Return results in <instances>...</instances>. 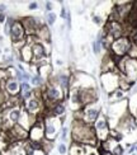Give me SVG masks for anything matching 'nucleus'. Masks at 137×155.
<instances>
[{"mask_svg": "<svg viewBox=\"0 0 137 155\" xmlns=\"http://www.w3.org/2000/svg\"><path fill=\"white\" fill-rule=\"evenodd\" d=\"M71 139L74 143H79L91 147H95L99 144L93 125H88L81 120H74L71 125Z\"/></svg>", "mask_w": 137, "mask_h": 155, "instance_id": "f257e3e1", "label": "nucleus"}, {"mask_svg": "<svg viewBox=\"0 0 137 155\" xmlns=\"http://www.w3.org/2000/svg\"><path fill=\"white\" fill-rule=\"evenodd\" d=\"M102 114V106L98 102L93 104H88L81 109L75 112V120H81L88 125H94V122L100 117Z\"/></svg>", "mask_w": 137, "mask_h": 155, "instance_id": "f03ea898", "label": "nucleus"}, {"mask_svg": "<svg viewBox=\"0 0 137 155\" xmlns=\"http://www.w3.org/2000/svg\"><path fill=\"white\" fill-rule=\"evenodd\" d=\"M62 122L64 118H57V117H52V116H47L43 120V128H44V139L48 141H54L58 134L61 132L62 128Z\"/></svg>", "mask_w": 137, "mask_h": 155, "instance_id": "7ed1b4c3", "label": "nucleus"}, {"mask_svg": "<svg viewBox=\"0 0 137 155\" xmlns=\"http://www.w3.org/2000/svg\"><path fill=\"white\" fill-rule=\"evenodd\" d=\"M93 127H94L96 139H98L99 143H104V141H107L109 139V136H110V125H109L107 114H100V117L94 122Z\"/></svg>", "mask_w": 137, "mask_h": 155, "instance_id": "20e7f679", "label": "nucleus"}, {"mask_svg": "<svg viewBox=\"0 0 137 155\" xmlns=\"http://www.w3.org/2000/svg\"><path fill=\"white\" fill-rule=\"evenodd\" d=\"M119 80H121V74H118L117 71L102 73V76H100L102 88L107 94H110L116 89L119 88Z\"/></svg>", "mask_w": 137, "mask_h": 155, "instance_id": "39448f33", "label": "nucleus"}, {"mask_svg": "<svg viewBox=\"0 0 137 155\" xmlns=\"http://www.w3.org/2000/svg\"><path fill=\"white\" fill-rule=\"evenodd\" d=\"M103 31L107 33L108 37H110L112 40H118V38L123 36H128L126 32V27L123 25L122 22L118 21H107V23L104 24Z\"/></svg>", "mask_w": 137, "mask_h": 155, "instance_id": "423d86ee", "label": "nucleus"}, {"mask_svg": "<svg viewBox=\"0 0 137 155\" xmlns=\"http://www.w3.org/2000/svg\"><path fill=\"white\" fill-rule=\"evenodd\" d=\"M23 113V106H14V107H8L6 109V114H3V125L8 126V128H10L18 125L19 121H21Z\"/></svg>", "mask_w": 137, "mask_h": 155, "instance_id": "0eeeda50", "label": "nucleus"}, {"mask_svg": "<svg viewBox=\"0 0 137 155\" xmlns=\"http://www.w3.org/2000/svg\"><path fill=\"white\" fill-rule=\"evenodd\" d=\"M9 36L10 40L13 41V43H21V45H25V41H27V32H25L24 27L21 21H15L13 22V24L10 25L9 28Z\"/></svg>", "mask_w": 137, "mask_h": 155, "instance_id": "6e6552de", "label": "nucleus"}, {"mask_svg": "<svg viewBox=\"0 0 137 155\" xmlns=\"http://www.w3.org/2000/svg\"><path fill=\"white\" fill-rule=\"evenodd\" d=\"M23 109L28 114H31L32 117H38V114H41V112L44 109V104L42 101V97H32L31 99L25 101L23 103Z\"/></svg>", "mask_w": 137, "mask_h": 155, "instance_id": "1a4fd4ad", "label": "nucleus"}, {"mask_svg": "<svg viewBox=\"0 0 137 155\" xmlns=\"http://www.w3.org/2000/svg\"><path fill=\"white\" fill-rule=\"evenodd\" d=\"M48 80H51V81H54L55 84H57V85L69 95V92L71 89V83H73V75H71V74L61 71V73L56 74L55 76H51Z\"/></svg>", "mask_w": 137, "mask_h": 155, "instance_id": "9d476101", "label": "nucleus"}, {"mask_svg": "<svg viewBox=\"0 0 137 155\" xmlns=\"http://www.w3.org/2000/svg\"><path fill=\"white\" fill-rule=\"evenodd\" d=\"M21 22L23 24V27L25 29V32H27V36H36L38 29H40L42 27V23H41V19L37 18V17H24L21 19Z\"/></svg>", "mask_w": 137, "mask_h": 155, "instance_id": "9b49d317", "label": "nucleus"}, {"mask_svg": "<svg viewBox=\"0 0 137 155\" xmlns=\"http://www.w3.org/2000/svg\"><path fill=\"white\" fill-rule=\"evenodd\" d=\"M31 46H32V54H33V62L47 60V50H46V46L43 42L38 41L36 38L34 42Z\"/></svg>", "mask_w": 137, "mask_h": 155, "instance_id": "f8f14e48", "label": "nucleus"}, {"mask_svg": "<svg viewBox=\"0 0 137 155\" xmlns=\"http://www.w3.org/2000/svg\"><path fill=\"white\" fill-rule=\"evenodd\" d=\"M4 90L8 98H15L21 94V83L14 78H8L4 83Z\"/></svg>", "mask_w": 137, "mask_h": 155, "instance_id": "ddd939ff", "label": "nucleus"}, {"mask_svg": "<svg viewBox=\"0 0 137 155\" xmlns=\"http://www.w3.org/2000/svg\"><path fill=\"white\" fill-rule=\"evenodd\" d=\"M43 120H36L34 125L29 128V140L33 141H43L44 140V128H43Z\"/></svg>", "mask_w": 137, "mask_h": 155, "instance_id": "4468645a", "label": "nucleus"}, {"mask_svg": "<svg viewBox=\"0 0 137 155\" xmlns=\"http://www.w3.org/2000/svg\"><path fill=\"white\" fill-rule=\"evenodd\" d=\"M46 109H47V114H46L44 117H47V116H52V117L62 118V116L66 114V106H65L64 102L55 103V104H52L51 107L46 108Z\"/></svg>", "mask_w": 137, "mask_h": 155, "instance_id": "2eb2a0df", "label": "nucleus"}, {"mask_svg": "<svg viewBox=\"0 0 137 155\" xmlns=\"http://www.w3.org/2000/svg\"><path fill=\"white\" fill-rule=\"evenodd\" d=\"M9 132H10V136L17 139V140H27L29 137V131L27 130V128L22 127L19 124L13 126L9 130Z\"/></svg>", "mask_w": 137, "mask_h": 155, "instance_id": "dca6fc26", "label": "nucleus"}, {"mask_svg": "<svg viewBox=\"0 0 137 155\" xmlns=\"http://www.w3.org/2000/svg\"><path fill=\"white\" fill-rule=\"evenodd\" d=\"M91 146H86L79 143H71L70 147H69V155H89L88 149Z\"/></svg>", "mask_w": 137, "mask_h": 155, "instance_id": "f3484780", "label": "nucleus"}, {"mask_svg": "<svg viewBox=\"0 0 137 155\" xmlns=\"http://www.w3.org/2000/svg\"><path fill=\"white\" fill-rule=\"evenodd\" d=\"M125 99H126V92L122 90L121 88L116 89L114 92L108 94V101L110 103H117V102H121V101H125Z\"/></svg>", "mask_w": 137, "mask_h": 155, "instance_id": "a211bd4d", "label": "nucleus"}, {"mask_svg": "<svg viewBox=\"0 0 137 155\" xmlns=\"http://www.w3.org/2000/svg\"><path fill=\"white\" fill-rule=\"evenodd\" d=\"M44 84H47V80H46L43 76L38 75V74L32 75V79H31V85H33V88H36V89H42Z\"/></svg>", "mask_w": 137, "mask_h": 155, "instance_id": "6ab92c4d", "label": "nucleus"}, {"mask_svg": "<svg viewBox=\"0 0 137 155\" xmlns=\"http://www.w3.org/2000/svg\"><path fill=\"white\" fill-rule=\"evenodd\" d=\"M56 19H57V14L55 12H50V13H47L46 14V24L48 25H54L55 24V22H56Z\"/></svg>", "mask_w": 137, "mask_h": 155, "instance_id": "aec40b11", "label": "nucleus"}, {"mask_svg": "<svg viewBox=\"0 0 137 155\" xmlns=\"http://www.w3.org/2000/svg\"><path fill=\"white\" fill-rule=\"evenodd\" d=\"M91 48H93V52L95 55H99L102 52V43L99 41H93V43H91Z\"/></svg>", "mask_w": 137, "mask_h": 155, "instance_id": "412c9836", "label": "nucleus"}, {"mask_svg": "<svg viewBox=\"0 0 137 155\" xmlns=\"http://www.w3.org/2000/svg\"><path fill=\"white\" fill-rule=\"evenodd\" d=\"M57 151H58L60 155H66L69 153V147L65 143H60L57 145Z\"/></svg>", "mask_w": 137, "mask_h": 155, "instance_id": "4be33fe9", "label": "nucleus"}, {"mask_svg": "<svg viewBox=\"0 0 137 155\" xmlns=\"http://www.w3.org/2000/svg\"><path fill=\"white\" fill-rule=\"evenodd\" d=\"M32 90H33V88H32L31 83H25V81L21 83V94H22V93H28V92H32Z\"/></svg>", "mask_w": 137, "mask_h": 155, "instance_id": "5701e85b", "label": "nucleus"}, {"mask_svg": "<svg viewBox=\"0 0 137 155\" xmlns=\"http://www.w3.org/2000/svg\"><path fill=\"white\" fill-rule=\"evenodd\" d=\"M110 154H113V155H123L125 154V147H123L121 144H118L112 151H110Z\"/></svg>", "mask_w": 137, "mask_h": 155, "instance_id": "b1692460", "label": "nucleus"}, {"mask_svg": "<svg viewBox=\"0 0 137 155\" xmlns=\"http://www.w3.org/2000/svg\"><path fill=\"white\" fill-rule=\"evenodd\" d=\"M91 21H93V23H95L96 25H102L103 24V18L100 15L93 14V15H91Z\"/></svg>", "mask_w": 137, "mask_h": 155, "instance_id": "393cba45", "label": "nucleus"}, {"mask_svg": "<svg viewBox=\"0 0 137 155\" xmlns=\"http://www.w3.org/2000/svg\"><path fill=\"white\" fill-rule=\"evenodd\" d=\"M61 140H62V143H65V141H67V127H65V126H62V128H61Z\"/></svg>", "mask_w": 137, "mask_h": 155, "instance_id": "a878e982", "label": "nucleus"}, {"mask_svg": "<svg viewBox=\"0 0 137 155\" xmlns=\"http://www.w3.org/2000/svg\"><path fill=\"white\" fill-rule=\"evenodd\" d=\"M38 8H40V5H38L37 2H32V3H29V5H28V9H29V10H38Z\"/></svg>", "mask_w": 137, "mask_h": 155, "instance_id": "bb28decb", "label": "nucleus"}, {"mask_svg": "<svg viewBox=\"0 0 137 155\" xmlns=\"http://www.w3.org/2000/svg\"><path fill=\"white\" fill-rule=\"evenodd\" d=\"M44 9H46V12H47V13L52 12V9H54V4H52V2H46Z\"/></svg>", "mask_w": 137, "mask_h": 155, "instance_id": "cd10ccee", "label": "nucleus"}, {"mask_svg": "<svg viewBox=\"0 0 137 155\" xmlns=\"http://www.w3.org/2000/svg\"><path fill=\"white\" fill-rule=\"evenodd\" d=\"M67 9L66 8H65V6H62V8H61V13H60V17L62 18V19H66V17H67Z\"/></svg>", "mask_w": 137, "mask_h": 155, "instance_id": "c85d7f7f", "label": "nucleus"}, {"mask_svg": "<svg viewBox=\"0 0 137 155\" xmlns=\"http://www.w3.org/2000/svg\"><path fill=\"white\" fill-rule=\"evenodd\" d=\"M5 10H6V5L5 4H0V14H3Z\"/></svg>", "mask_w": 137, "mask_h": 155, "instance_id": "c756f323", "label": "nucleus"}, {"mask_svg": "<svg viewBox=\"0 0 137 155\" xmlns=\"http://www.w3.org/2000/svg\"><path fill=\"white\" fill-rule=\"evenodd\" d=\"M5 21H6V15L3 13V14H0V23H4Z\"/></svg>", "mask_w": 137, "mask_h": 155, "instance_id": "7c9ffc66", "label": "nucleus"}, {"mask_svg": "<svg viewBox=\"0 0 137 155\" xmlns=\"http://www.w3.org/2000/svg\"><path fill=\"white\" fill-rule=\"evenodd\" d=\"M62 64H64V62H62V60H56V65H58V66H61V65H62Z\"/></svg>", "mask_w": 137, "mask_h": 155, "instance_id": "2f4dec72", "label": "nucleus"}, {"mask_svg": "<svg viewBox=\"0 0 137 155\" xmlns=\"http://www.w3.org/2000/svg\"><path fill=\"white\" fill-rule=\"evenodd\" d=\"M2 122H3V114L0 113V124H2Z\"/></svg>", "mask_w": 137, "mask_h": 155, "instance_id": "473e14b6", "label": "nucleus"}, {"mask_svg": "<svg viewBox=\"0 0 137 155\" xmlns=\"http://www.w3.org/2000/svg\"><path fill=\"white\" fill-rule=\"evenodd\" d=\"M103 155H113V154H110V153H106V154H103Z\"/></svg>", "mask_w": 137, "mask_h": 155, "instance_id": "72a5a7b5", "label": "nucleus"}, {"mask_svg": "<svg viewBox=\"0 0 137 155\" xmlns=\"http://www.w3.org/2000/svg\"><path fill=\"white\" fill-rule=\"evenodd\" d=\"M135 151H137V145H136V146H135Z\"/></svg>", "mask_w": 137, "mask_h": 155, "instance_id": "f704fd0d", "label": "nucleus"}, {"mask_svg": "<svg viewBox=\"0 0 137 155\" xmlns=\"http://www.w3.org/2000/svg\"><path fill=\"white\" fill-rule=\"evenodd\" d=\"M136 38H137V29H136Z\"/></svg>", "mask_w": 137, "mask_h": 155, "instance_id": "c9c22d12", "label": "nucleus"}, {"mask_svg": "<svg viewBox=\"0 0 137 155\" xmlns=\"http://www.w3.org/2000/svg\"><path fill=\"white\" fill-rule=\"evenodd\" d=\"M132 155H136V154H132Z\"/></svg>", "mask_w": 137, "mask_h": 155, "instance_id": "e433bc0d", "label": "nucleus"}, {"mask_svg": "<svg viewBox=\"0 0 137 155\" xmlns=\"http://www.w3.org/2000/svg\"><path fill=\"white\" fill-rule=\"evenodd\" d=\"M136 121H137V117H136Z\"/></svg>", "mask_w": 137, "mask_h": 155, "instance_id": "4c0bfd02", "label": "nucleus"}, {"mask_svg": "<svg viewBox=\"0 0 137 155\" xmlns=\"http://www.w3.org/2000/svg\"><path fill=\"white\" fill-rule=\"evenodd\" d=\"M0 89H2V88H0Z\"/></svg>", "mask_w": 137, "mask_h": 155, "instance_id": "58836bf2", "label": "nucleus"}]
</instances>
